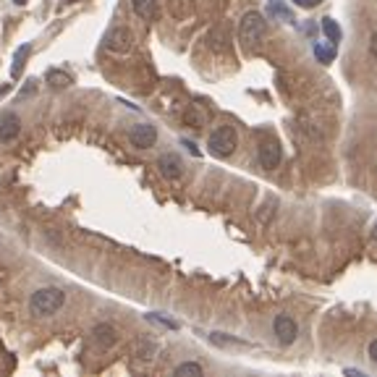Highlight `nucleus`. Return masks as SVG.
Returning <instances> with one entry per match:
<instances>
[{"mask_svg": "<svg viewBox=\"0 0 377 377\" xmlns=\"http://www.w3.org/2000/svg\"><path fill=\"white\" fill-rule=\"evenodd\" d=\"M22 134V118L16 116V113H0V141L3 144H8V141H13L16 137Z\"/></svg>", "mask_w": 377, "mask_h": 377, "instance_id": "obj_8", "label": "nucleus"}, {"mask_svg": "<svg viewBox=\"0 0 377 377\" xmlns=\"http://www.w3.org/2000/svg\"><path fill=\"white\" fill-rule=\"evenodd\" d=\"M372 238H375V241H377V223H375V226H372Z\"/></svg>", "mask_w": 377, "mask_h": 377, "instance_id": "obj_23", "label": "nucleus"}, {"mask_svg": "<svg viewBox=\"0 0 377 377\" xmlns=\"http://www.w3.org/2000/svg\"><path fill=\"white\" fill-rule=\"evenodd\" d=\"M147 320H152V323H157V325H165V328H171V330H176V328H178L176 323L165 320V317H160V314H147Z\"/></svg>", "mask_w": 377, "mask_h": 377, "instance_id": "obj_19", "label": "nucleus"}, {"mask_svg": "<svg viewBox=\"0 0 377 377\" xmlns=\"http://www.w3.org/2000/svg\"><path fill=\"white\" fill-rule=\"evenodd\" d=\"M13 3H16V6H24V3H26V0H13Z\"/></svg>", "mask_w": 377, "mask_h": 377, "instance_id": "obj_24", "label": "nucleus"}, {"mask_svg": "<svg viewBox=\"0 0 377 377\" xmlns=\"http://www.w3.org/2000/svg\"><path fill=\"white\" fill-rule=\"evenodd\" d=\"M210 338H213L215 344H223V346H226V344H231V346H244V341H238V338H228V335L223 338V333H213Z\"/></svg>", "mask_w": 377, "mask_h": 377, "instance_id": "obj_18", "label": "nucleus"}, {"mask_svg": "<svg viewBox=\"0 0 377 377\" xmlns=\"http://www.w3.org/2000/svg\"><path fill=\"white\" fill-rule=\"evenodd\" d=\"M129 141L137 150H150V147H155V141H157V129L152 123H137L129 131Z\"/></svg>", "mask_w": 377, "mask_h": 377, "instance_id": "obj_5", "label": "nucleus"}, {"mask_svg": "<svg viewBox=\"0 0 377 377\" xmlns=\"http://www.w3.org/2000/svg\"><path fill=\"white\" fill-rule=\"evenodd\" d=\"M45 82L53 86V89H66V86H71V82H74V79L66 74V71H55V68H53V71H47Z\"/></svg>", "mask_w": 377, "mask_h": 377, "instance_id": "obj_14", "label": "nucleus"}, {"mask_svg": "<svg viewBox=\"0 0 377 377\" xmlns=\"http://www.w3.org/2000/svg\"><path fill=\"white\" fill-rule=\"evenodd\" d=\"M272 330H275L280 344L291 346L293 341H296V335H299V325H296V320L288 317V314H278L275 323H272Z\"/></svg>", "mask_w": 377, "mask_h": 377, "instance_id": "obj_7", "label": "nucleus"}, {"mask_svg": "<svg viewBox=\"0 0 377 377\" xmlns=\"http://www.w3.org/2000/svg\"><path fill=\"white\" fill-rule=\"evenodd\" d=\"M66 304V293L55 286H45V288H37L32 293V302H29V309H32L34 317H53L61 307Z\"/></svg>", "mask_w": 377, "mask_h": 377, "instance_id": "obj_2", "label": "nucleus"}, {"mask_svg": "<svg viewBox=\"0 0 377 377\" xmlns=\"http://www.w3.org/2000/svg\"><path fill=\"white\" fill-rule=\"evenodd\" d=\"M335 43L328 45V43H317L314 45V58L320 61V63H330V61H335Z\"/></svg>", "mask_w": 377, "mask_h": 377, "instance_id": "obj_15", "label": "nucleus"}, {"mask_svg": "<svg viewBox=\"0 0 377 377\" xmlns=\"http://www.w3.org/2000/svg\"><path fill=\"white\" fill-rule=\"evenodd\" d=\"M323 32H325V37L330 40V43H341V37H344V32H341V26H338V22L335 19H323Z\"/></svg>", "mask_w": 377, "mask_h": 377, "instance_id": "obj_16", "label": "nucleus"}, {"mask_svg": "<svg viewBox=\"0 0 377 377\" xmlns=\"http://www.w3.org/2000/svg\"><path fill=\"white\" fill-rule=\"evenodd\" d=\"M131 8L134 13L144 19V22H155L157 16H160V6H157V0H131Z\"/></svg>", "mask_w": 377, "mask_h": 377, "instance_id": "obj_11", "label": "nucleus"}, {"mask_svg": "<svg viewBox=\"0 0 377 377\" xmlns=\"http://www.w3.org/2000/svg\"><path fill=\"white\" fill-rule=\"evenodd\" d=\"M157 168H160V173L168 178V181H178L183 176V162L178 155H173V152H165V155H160V160H157Z\"/></svg>", "mask_w": 377, "mask_h": 377, "instance_id": "obj_9", "label": "nucleus"}, {"mask_svg": "<svg viewBox=\"0 0 377 377\" xmlns=\"http://www.w3.org/2000/svg\"><path fill=\"white\" fill-rule=\"evenodd\" d=\"M293 3H296L299 8H317L323 0H293Z\"/></svg>", "mask_w": 377, "mask_h": 377, "instance_id": "obj_20", "label": "nucleus"}, {"mask_svg": "<svg viewBox=\"0 0 377 377\" xmlns=\"http://www.w3.org/2000/svg\"><path fill=\"white\" fill-rule=\"evenodd\" d=\"M236 147H238V137L233 126H217L210 134V139H207V150H210V155H215V157H231L236 152Z\"/></svg>", "mask_w": 377, "mask_h": 377, "instance_id": "obj_3", "label": "nucleus"}, {"mask_svg": "<svg viewBox=\"0 0 377 377\" xmlns=\"http://www.w3.org/2000/svg\"><path fill=\"white\" fill-rule=\"evenodd\" d=\"M105 47L110 53H129L134 47V34L126 29V26H116L105 34Z\"/></svg>", "mask_w": 377, "mask_h": 377, "instance_id": "obj_4", "label": "nucleus"}, {"mask_svg": "<svg viewBox=\"0 0 377 377\" xmlns=\"http://www.w3.org/2000/svg\"><path fill=\"white\" fill-rule=\"evenodd\" d=\"M8 92H11V84H0V98L8 95Z\"/></svg>", "mask_w": 377, "mask_h": 377, "instance_id": "obj_22", "label": "nucleus"}, {"mask_svg": "<svg viewBox=\"0 0 377 377\" xmlns=\"http://www.w3.org/2000/svg\"><path fill=\"white\" fill-rule=\"evenodd\" d=\"M268 34V22L259 11H247L238 22V43L247 50H254Z\"/></svg>", "mask_w": 377, "mask_h": 377, "instance_id": "obj_1", "label": "nucleus"}, {"mask_svg": "<svg viewBox=\"0 0 377 377\" xmlns=\"http://www.w3.org/2000/svg\"><path fill=\"white\" fill-rule=\"evenodd\" d=\"M173 375L181 377V375H205V367L197 364V362H183V364H178L176 369H173Z\"/></svg>", "mask_w": 377, "mask_h": 377, "instance_id": "obj_17", "label": "nucleus"}, {"mask_svg": "<svg viewBox=\"0 0 377 377\" xmlns=\"http://www.w3.org/2000/svg\"><path fill=\"white\" fill-rule=\"evenodd\" d=\"M367 354H369V359H372V362L377 364V338L369 346H367Z\"/></svg>", "mask_w": 377, "mask_h": 377, "instance_id": "obj_21", "label": "nucleus"}, {"mask_svg": "<svg viewBox=\"0 0 377 377\" xmlns=\"http://www.w3.org/2000/svg\"><path fill=\"white\" fill-rule=\"evenodd\" d=\"M268 16H275V19H280V22H286V24H296L293 11L283 0H268Z\"/></svg>", "mask_w": 377, "mask_h": 377, "instance_id": "obj_12", "label": "nucleus"}, {"mask_svg": "<svg viewBox=\"0 0 377 377\" xmlns=\"http://www.w3.org/2000/svg\"><path fill=\"white\" fill-rule=\"evenodd\" d=\"M257 160L262 168H278L283 160V150L275 139H262L257 147Z\"/></svg>", "mask_w": 377, "mask_h": 377, "instance_id": "obj_6", "label": "nucleus"}, {"mask_svg": "<svg viewBox=\"0 0 377 377\" xmlns=\"http://www.w3.org/2000/svg\"><path fill=\"white\" fill-rule=\"evenodd\" d=\"M29 53H32V45H22V47L16 50V55H13V66H11L13 79H19V76H22V68H24V63H26Z\"/></svg>", "mask_w": 377, "mask_h": 377, "instance_id": "obj_13", "label": "nucleus"}, {"mask_svg": "<svg viewBox=\"0 0 377 377\" xmlns=\"http://www.w3.org/2000/svg\"><path fill=\"white\" fill-rule=\"evenodd\" d=\"M92 338H95V344H98L100 348H113V346L118 344V330L108 323H100V325H95Z\"/></svg>", "mask_w": 377, "mask_h": 377, "instance_id": "obj_10", "label": "nucleus"}]
</instances>
